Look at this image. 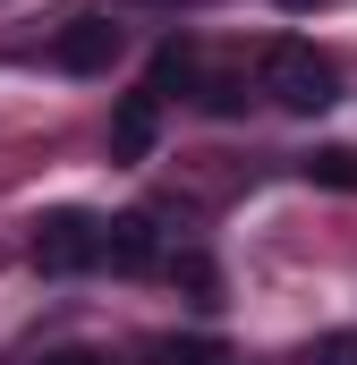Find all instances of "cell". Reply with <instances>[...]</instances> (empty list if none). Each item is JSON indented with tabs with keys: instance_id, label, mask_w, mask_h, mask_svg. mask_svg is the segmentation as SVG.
Listing matches in <instances>:
<instances>
[{
	"instance_id": "obj_4",
	"label": "cell",
	"mask_w": 357,
	"mask_h": 365,
	"mask_svg": "<svg viewBox=\"0 0 357 365\" xmlns=\"http://www.w3.org/2000/svg\"><path fill=\"white\" fill-rule=\"evenodd\" d=\"M102 264H111V272H154V264H162V230H154L145 212L102 221Z\"/></svg>"
},
{
	"instance_id": "obj_8",
	"label": "cell",
	"mask_w": 357,
	"mask_h": 365,
	"mask_svg": "<svg viewBox=\"0 0 357 365\" xmlns=\"http://www.w3.org/2000/svg\"><path fill=\"white\" fill-rule=\"evenodd\" d=\"M171 280H187V289H196V306H221V272H213L204 255H171Z\"/></svg>"
},
{
	"instance_id": "obj_11",
	"label": "cell",
	"mask_w": 357,
	"mask_h": 365,
	"mask_svg": "<svg viewBox=\"0 0 357 365\" xmlns=\"http://www.w3.org/2000/svg\"><path fill=\"white\" fill-rule=\"evenodd\" d=\"M34 365H111V357H94V349H51V357H34Z\"/></svg>"
},
{
	"instance_id": "obj_3",
	"label": "cell",
	"mask_w": 357,
	"mask_h": 365,
	"mask_svg": "<svg viewBox=\"0 0 357 365\" xmlns=\"http://www.w3.org/2000/svg\"><path fill=\"white\" fill-rule=\"evenodd\" d=\"M34 264H43V272H94V264H102V221H86V212L34 221Z\"/></svg>"
},
{
	"instance_id": "obj_5",
	"label": "cell",
	"mask_w": 357,
	"mask_h": 365,
	"mask_svg": "<svg viewBox=\"0 0 357 365\" xmlns=\"http://www.w3.org/2000/svg\"><path fill=\"white\" fill-rule=\"evenodd\" d=\"M154 136H162V102L154 93H119V110H111V162H145Z\"/></svg>"
},
{
	"instance_id": "obj_7",
	"label": "cell",
	"mask_w": 357,
	"mask_h": 365,
	"mask_svg": "<svg viewBox=\"0 0 357 365\" xmlns=\"http://www.w3.org/2000/svg\"><path fill=\"white\" fill-rule=\"evenodd\" d=\"M306 179H315V187H341V195H357V153H349V145H323V153L306 162Z\"/></svg>"
},
{
	"instance_id": "obj_9",
	"label": "cell",
	"mask_w": 357,
	"mask_h": 365,
	"mask_svg": "<svg viewBox=\"0 0 357 365\" xmlns=\"http://www.w3.org/2000/svg\"><path fill=\"white\" fill-rule=\"evenodd\" d=\"M298 365H357V331H323V340H315Z\"/></svg>"
},
{
	"instance_id": "obj_2",
	"label": "cell",
	"mask_w": 357,
	"mask_h": 365,
	"mask_svg": "<svg viewBox=\"0 0 357 365\" xmlns=\"http://www.w3.org/2000/svg\"><path fill=\"white\" fill-rule=\"evenodd\" d=\"M119 51H128V26H119V17H102V9H94V17H69V26L51 34V60H60L69 77H102Z\"/></svg>"
},
{
	"instance_id": "obj_12",
	"label": "cell",
	"mask_w": 357,
	"mask_h": 365,
	"mask_svg": "<svg viewBox=\"0 0 357 365\" xmlns=\"http://www.w3.org/2000/svg\"><path fill=\"white\" fill-rule=\"evenodd\" d=\"M281 9H332V0H281Z\"/></svg>"
},
{
	"instance_id": "obj_1",
	"label": "cell",
	"mask_w": 357,
	"mask_h": 365,
	"mask_svg": "<svg viewBox=\"0 0 357 365\" xmlns=\"http://www.w3.org/2000/svg\"><path fill=\"white\" fill-rule=\"evenodd\" d=\"M264 93L281 102V110L315 119V110L341 102V68H332L315 43H272V51H264Z\"/></svg>"
},
{
	"instance_id": "obj_6",
	"label": "cell",
	"mask_w": 357,
	"mask_h": 365,
	"mask_svg": "<svg viewBox=\"0 0 357 365\" xmlns=\"http://www.w3.org/2000/svg\"><path fill=\"white\" fill-rule=\"evenodd\" d=\"M196 86V51H187V43H162V51H154V68H145V93H154V102H171V93H187Z\"/></svg>"
},
{
	"instance_id": "obj_10",
	"label": "cell",
	"mask_w": 357,
	"mask_h": 365,
	"mask_svg": "<svg viewBox=\"0 0 357 365\" xmlns=\"http://www.w3.org/2000/svg\"><path fill=\"white\" fill-rule=\"evenodd\" d=\"M204 110L238 119V110H247V86H238V77H213V86H204Z\"/></svg>"
}]
</instances>
